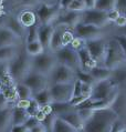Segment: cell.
<instances>
[{"label": "cell", "mask_w": 126, "mask_h": 132, "mask_svg": "<svg viewBox=\"0 0 126 132\" xmlns=\"http://www.w3.org/2000/svg\"><path fill=\"white\" fill-rule=\"evenodd\" d=\"M87 99H88V98H86L85 96H83V94H82V96H80V97L72 98L71 100H70L69 103L71 104V105H73V107H75V108H76V107H79L80 104H82L84 101H86Z\"/></svg>", "instance_id": "60d3db41"}, {"label": "cell", "mask_w": 126, "mask_h": 132, "mask_svg": "<svg viewBox=\"0 0 126 132\" xmlns=\"http://www.w3.org/2000/svg\"><path fill=\"white\" fill-rule=\"evenodd\" d=\"M22 83H24L25 86H28L32 91V94H34L41 92L42 90H46L49 88L50 82H49V77L41 75V73L31 70L30 72L25 76V78L21 81Z\"/></svg>", "instance_id": "52a82bcc"}, {"label": "cell", "mask_w": 126, "mask_h": 132, "mask_svg": "<svg viewBox=\"0 0 126 132\" xmlns=\"http://www.w3.org/2000/svg\"><path fill=\"white\" fill-rule=\"evenodd\" d=\"M1 1H2V0H0V5H1Z\"/></svg>", "instance_id": "6125c7cd"}, {"label": "cell", "mask_w": 126, "mask_h": 132, "mask_svg": "<svg viewBox=\"0 0 126 132\" xmlns=\"http://www.w3.org/2000/svg\"><path fill=\"white\" fill-rule=\"evenodd\" d=\"M29 102H30V100H18L17 103L14 104V105H17V107H19V108H21V109L27 110L28 105H29Z\"/></svg>", "instance_id": "816d5d0a"}, {"label": "cell", "mask_w": 126, "mask_h": 132, "mask_svg": "<svg viewBox=\"0 0 126 132\" xmlns=\"http://www.w3.org/2000/svg\"><path fill=\"white\" fill-rule=\"evenodd\" d=\"M73 32H74V37L81 38L85 40V41L86 40H92V39L103 38L102 28L91 26V24H84L81 22L73 29Z\"/></svg>", "instance_id": "4fadbf2b"}, {"label": "cell", "mask_w": 126, "mask_h": 132, "mask_svg": "<svg viewBox=\"0 0 126 132\" xmlns=\"http://www.w3.org/2000/svg\"><path fill=\"white\" fill-rule=\"evenodd\" d=\"M31 59L32 57L29 56L27 51L20 50L16 58L8 63L9 75L14 83L21 82L25 78V76L31 71Z\"/></svg>", "instance_id": "7a4b0ae2"}, {"label": "cell", "mask_w": 126, "mask_h": 132, "mask_svg": "<svg viewBox=\"0 0 126 132\" xmlns=\"http://www.w3.org/2000/svg\"><path fill=\"white\" fill-rule=\"evenodd\" d=\"M116 40H117V42L120 43V46H121V48L123 49V52L125 54V57H126V36L124 35H117L114 37Z\"/></svg>", "instance_id": "7bdbcfd3"}, {"label": "cell", "mask_w": 126, "mask_h": 132, "mask_svg": "<svg viewBox=\"0 0 126 132\" xmlns=\"http://www.w3.org/2000/svg\"><path fill=\"white\" fill-rule=\"evenodd\" d=\"M46 117H47V114H44V113L41 111V110H40V111L37 113V116H35V119L39 121V122H42V121L46 119Z\"/></svg>", "instance_id": "9f6ffc18"}, {"label": "cell", "mask_w": 126, "mask_h": 132, "mask_svg": "<svg viewBox=\"0 0 126 132\" xmlns=\"http://www.w3.org/2000/svg\"><path fill=\"white\" fill-rule=\"evenodd\" d=\"M88 73L95 79V81H103V80H107L112 78L113 70L107 69L103 65H96V67L92 68L88 70Z\"/></svg>", "instance_id": "7402d4cb"}, {"label": "cell", "mask_w": 126, "mask_h": 132, "mask_svg": "<svg viewBox=\"0 0 126 132\" xmlns=\"http://www.w3.org/2000/svg\"><path fill=\"white\" fill-rule=\"evenodd\" d=\"M123 30H124V34H123V35H124V36H126V27H125V28H123Z\"/></svg>", "instance_id": "91938a15"}, {"label": "cell", "mask_w": 126, "mask_h": 132, "mask_svg": "<svg viewBox=\"0 0 126 132\" xmlns=\"http://www.w3.org/2000/svg\"><path fill=\"white\" fill-rule=\"evenodd\" d=\"M54 28L53 24H40L38 28V40L46 51H50V42Z\"/></svg>", "instance_id": "9a60e30c"}, {"label": "cell", "mask_w": 126, "mask_h": 132, "mask_svg": "<svg viewBox=\"0 0 126 132\" xmlns=\"http://www.w3.org/2000/svg\"><path fill=\"white\" fill-rule=\"evenodd\" d=\"M59 118L64 120L66 123H69L70 126L75 128V129L79 130L80 132H83L84 122H83V120L81 119V117L79 114V112H77V110L76 111H73V112H69V113H66V114H64V116L59 117Z\"/></svg>", "instance_id": "44dd1931"}, {"label": "cell", "mask_w": 126, "mask_h": 132, "mask_svg": "<svg viewBox=\"0 0 126 132\" xmlns=\"http://www.w3.org/2000/svg\"><path fill=\"white\" fill-rule=\"evenodd\" d=\"M117 120L118 116L113 109L95 110L91 119L85 122L83 132H111Z\"/></svg>", "instance_id": "6da1fadb"}, {"label": "cell", "mask_w": 126, "mask_h": 132, "mask_svg": "<svg viewBox=\"0 0 126 132\" xmlns=\"http://www.w3.org/2000/svg\"><path fill=\"white\" fill-rule=\"evenodd\" d=\"M77 56H79V59H80V63H81V70L83 71H87L92 68L96 67L95 61L92 59L90 52L87 51L86 47H84V48L77 50Z\"/></svg>", "instance_id": "d6986e66"}, {"label": "cell", "mask_w": 126, "mask_h": 132, "mask_svg": "<svg viewBox=\"0 0 126 132\" xmlns=\"http://www.w3.org/2000/svg\"><path fill=\"white\" fill-rule=\"evenodd\" d=\"M33 99L40 104V107H43V105H48V104L52 103V99H51V96H50L49 88L46 90H42L41 92L34 94V96H33Z\"/></svg>", "instance_id": "f546056e"}, {"label": "cell", "mask_w": 126, "mask_h": 132, "mask_svg": "<svg viewBox=\"0 0 126 132\" xmlns=\"http://www.w3.org/2000/svg\"><path fill=\"white\" fill-rule=\"evenodd\" d=\"M40 110H41V107H40V104L37 102L34 99H31L30 102H29V105H28V108L25 111L28 112V114L30 116V117H35L37 116V113H38Z\"/></svg>", "instance_id": "d590c367"}, {"label": "cell", "mask_w": 126, "mask_h": 132, "mask_svg": "<svg viewBox=\"0 0 126 132\" xmlns=\"http://www.w3.org/2000/svg\"><path fill=\"white\" fill-rule=\"evenodd\" d=\"M5 26L8 29H10L19 39H22L23 37H25V35H27V29L21 24L19 19L16 17H9L8 19H7Z\"/></svg>", "instance_id": "ffe728a7"}, {"label": "cell", "mask_w": 126, "mask_h": 132, "mask_svg": "<svg viewBox=\"0 0 126 132\" xmlns=\"http://www.w3.org/2000/svg\"><path fill=\"white\" fill-rule=\"evenodd\" d=\"M106 46H107V41L104 38L92 39L85 41V47L90 52L92 59L95 61V63L97 65H103V63H104Z\"/></svg>", "instance_id": "ba28073f"}, {"label": "cell", "mask_w": 126, "mask_h": 132, "mask_svg": "<svg viewBox=\"0 0 126 132\" xmlns=\"http://www.w3.org/2000/svg\"><path fill=\"white\" fill-rule=\"evenodd\" d=\"M12 108L13 105H9L0 110V131L1 132H9L12 127Z\"/></svg>", "instance_id": "ac0fdd59"}, {"label": "cell", "mask_w": 126, "mask_h": 132, "mask_svg": "<svg viewBox=\"0 0 126 132\" xmlns=\"http://www.w3.org/2000/svg\"><path fill=\"white\" fill-rule=\"evenodd\" d=\"M9 132H29V129L24 124H22V126H12Z\"/></svg>", "instance_id": "c3c4849f"}, {"label": "cell", "mask_w": 126, "mask_h": 132, "mask_svg": "<svg viewBox=\"0 0 126 132\" xmlns=\"http://www.w3.org/2000/svg\"><path fill=\"white\" fill-rule=\"evenodd\" d=\"M54 56L58 60V63L66 65L70 69H72L73 71L76 72L79 69H81V63L79 56H77V51L71 48L70 46L63 47L62 49H60L58 52L54 53Z\"/></svg>", "instance_id": "5b68a950"}, {"label": "cell", "mask_w": 126, "mask_h": 132, "mask_svg": "<svg viewBox=\"0 0 126 132\" xmlns=\"http://www.w3.org/2000/svg\"><path fill=\"white\" fill-rule=\"evenodd\" d=\"M41 111L44 113V114H51L52 112V108H51V104H48V105H43V107H41Z\"/></svg>", "instance_id": "db71d44e"}, {"label": "cell", "mask_w": 126, "mask_h": 132, "mask_svg": "<svg viewBox=\"0 0 126 132\" xmlns=\"http://www.w3.org/2000/svg\"><path fill=\"white\" fill-rule=\"evenodd\" d=\"M18 19L21 22V24L23 26L25 29L32 27V26L37 24V19H38V17H37L35 12H33L32 10H24V11H22L20 13V16L18 17Z\"/></svg>", "instance_id": "d4e9b609"}, {"label": "cell", "mask_w": 126, "mask_h": 132, "mask_svg": "<svg viewBox=\"0 0 126 132\" xmlns=\"http://www.w3.org/2000/svg\"><path fill=\"white\" fill-rule=\"evenodd\" d=\"M0 132H1V131H0Z\"/></svg>", "instance_id": "be15d7a7"}, {"label": "cell", "mask_w": 126, "mask_h": 132, "mask_svg": "<svg viewBox=\"0 0 126 132\" xmlns=\"http://www.w3.org/2000/svg\"><path fill=\"white\" fill-rule=\"evenodd\" d=\"M30 118L28 112L24 109H21L17 105H13L12 108V126H22L27 122V120Z\"/></svg>", "instance_id": "cb8c5ba5"}, {"label": "cell", "mask_w": 126, "mask_h": 132, "mask_svg": "<svg viewBox=\"0 0 126 132\" xmlns=\"http://www.w3.org/2000/svg\"><path fill=\"white\" fill-rule=\"evenodd\" d=\"M121 90H123V91H124V92L126 93V84H125V86H124L123 88H122V89H121Z\"/></svg>", "instance_id": "680465c9"}, {"label": "cell", "mask_w": 126, "mask_h": 132, "mask_svg": "<svg viewBox=\"0 0 126 132\" xmlns=\"http://www.w3.org/2000/svg\"><path fill=\"white\" fill-rule=\"evenodd\" d=\"M38 28L39 26L34 24L27 29V35H25V42L27 43L38 41Z\"/></svg>", "instance_id": "836d02e7"}, {"label": "cell", "mask_w": 126, "mask_h": 132, "mask_svg": "<svg viewBox=\"0 0 126 132\" xmlns=\"http://www.w3.org/2000/svg\"><path fill=\"white\" fill-rule=\"evenodd\" d=\"M126 126H125V123L123 122V121H121L120 119H118L115 123L113 124V127H112V130H111V132H121L122 130L124 129Z\"/></svg>", "instance_id": "ee69618b"}, {"label": "cell", "mask_w": 126, "mask_h": 132, "mask_svg": "<svg viewBox=\"0 0 126 132\" xmlns=\"http://www.w3.org/2000/svg\"><path fill=\"white\" fill-rule=\"evenodd\" d=\"M9 105H12V104H10L8 102V100L6 99V97L2 94V92H0V110L9 107Z\"/></svg>", "instance_id": "681fc988"}, {"label": "cell", "mask_w": 126, "mask_h": 132, "mask_svg": "<svg viewBox=\"0 0 126 132\" xmlns=\"http://www.w3.org/2000/svg\"><path fill=\"white\" fill-rule=\"evenodd\" d=\"M73 86L74 82L49 86V91L52 102H59V103L70 102V100L73 98Z\"/></svg>", "instance_id": "9c48e42d"}, {"label": "cell", "mask_w": 126, "mask_h": 132, "mask_svg": "<svg viewBox=\"0 0 126 132\" xmlns=\"http://www.w3.org/2000/svg\"><path fill=\"white\" fill-rule=\"evenodd\" d=\"M22 2L27 6H33V5H37L39 2V0H22Z\"/></svg>", "instance_id": "6f0895ef"}, {"label": "cell", "mask_w": 126, "mask_h": 132, "mask_svg": "<svg viewBox=\"0 0 126 132\" xmlns=\"http://www.w3.org/2000/svg\"><path fill=\"white\" fill-rule=\"evenodd\" d=\"M126 64V57L121 48L120 43L117 42L115 38H111L107 40L106 53L104 58L103 67L111 70H116L118 68H123Z\"/></svg>", "instance_id": "3957f363"}, {"label": "cell", "mask_w": 126, "mask_h": 132, "mask_svg": "<svg viewBox=\"0 0 126 132\" xmlns=\"http://www.w3.org/2000/svg\"><path fill=\"white\" fill-rule=\"evenodd\" d=\"M117 84L114 82V80L107 79V80H103V81H97L94 86H93V92L91 96V100L93 101H98V100H103L112 94L114 91L118 89Z\"/></svg>", "instance_id": "7c38bea8"}, {"label": "cell", "mask_w": 126, "mask_h": 132, "mask_svg": "<svg viewBox=\"0 0 126 132\" xmlns=\"http://www.w3.org/2000/svg\"><path fill=\"white\" fill-rule=\"evenodd\" d=\"M114 23L121 28H125L126 27V14H120V17L117 18Z\"/></svg>", "instance_id": "7dc6e473"}, {"label": "cell", "mask_w": 126, "mask_h": 132, "mask_svg": "<svg viewBox=\"0 0 126 132\" xmlns=\"http://www.w3.org/2000/svg\"><path fill=\"white\" fill-rule=\"evenodd\" d=\"M57 64H58V60L55 58L54 53L50 52V51H44L43 53L39 54V56L32 57L31 70L49 77Z\"/></svg>", "instance_id": "277c9868"}, {"label": "cell", "mask_w": 126, "mask_h": 132, "mask_svg": "<svg viewBox=\"0 0 126 132\" xmlns=\"http://www.w3.org/2000/svg\"><path fill=\"white\" fill-rule=\"evenodd\" d=\"M51 132H80V131L76 130L75 128H73L72 126H70L69 123H66L64 120L57 118Z\"/></svg>", "instance_id": "f1b7e54d"}, {"label": "cell", "mask_w": 126, "mask_h": 132, "mask_svg": "<svg viewBox=\"0 0 126 132\" xmlns=\"http://www.w3.org/2000/svg\"><path fill=\"white\" fill-rule=\"evenodd\" d=\"M61 13V8L59 6H49L47 3H40L35 14L41 24H53L58 20Z\"/></svg>", "instance_id": "30bf717a"}, {"label": "cell", "mask_w": 126, "mask_h": 132, "mask_svg": "<svg viewBox=\"0 0 126 132\" xmlns=\"http://www.w3.org/2000/svg\"><path fill=\"white\" fill-rule=\"evenodd\" d=\"M84 1H85V5H86L87 9H94L96 0H84Z\"/></svg>", "instance_id": "11a10c76"}, {"label": "cell", "mask_w": 126, "mask_h": 132, "mask_svg": "<svg viewBox=\"0 0 126 132\" xmlns=\"http://www.w3.org/2000/svg\"><path fill=\"white\" fill-rule=\"evenodd\" d=\"M39 123H41V122H39V121L35 119V117H30V118H29V119L27 120V122L24 123V126L27 127L29 130H30V129H32L33 127L38 126Z\"/></svg>", "instance_id": "f6af8a7d"}, {"label": "cell", "mask_w": 126, "mask_h": 132, "mask_svg": "<svg viewBox=\"0 0 126 132\" xmlns=\"http://www.w3.org/2000/svg\"><path fill=\"white\" fill-rule=\"evenodd\" d=\"M29 132H48V130H47V128L44 127L42 123H39L38 126L33 127L32 129L29 130Z\"/></svg>", "instance_id": "f907efd6"}, {"label": "cell", "mask_w": 126, "mask_h": 132, "mask_svg": "<svg viewBox=\"0 0 126 132\" xmlns=\"http://www.w3.org/2000/svg\"><path fill=\"white\" fill-rule=\"evenodd\" d=\"M115 7H116V0H96L94 8L104 12H109L111 10L115 9Z\"/></svg>", "instance_id": "1f68e13d"}, {"label": "cell", "mask_w": 126, "mask_h": 132, "mask_svg": "<svg viewBox=\"0 0 126 132\" xmlns=\"http://www.w3.org/2000/svg\"><path fill=\"white\" fill-rule=\"evenodd\" d=\"M25 51H27V53L30 57H35V56H39V54L43 53L46 50H44L42 45L38 40V41H34L31 43H27L25 45Z\"/></svg>", "instance_id": "4dcf8cb0"}, {"label": "cell", "mask_w": 126, "mask_h": 132, "mask_svg": "<svg viewBox=\"0 0 126 132\" xmlns=\"http://www.w3.org/2000/svg\"><path fill=\"white\" fill-rule=\"evenodd\" d=\"M70 47H71V48H73L74 50L77 51V50H80V49H82V48H84V47H85V40L75 37V38L73 39L72 43L70 45Z\"/></svg>", "instance_id": "74e56055"}, {"label": "cell", "mask_w": 126, "mask_h": 132, "mask_svg": "<svg viewBox=\"0 0 126 132\" xmlns=\"http://www.w3.org/2000/svg\"><path fill=\"white\" fill-rule=\"evenodd\" d=\"M75 73H76V79H79L82 83H86V84H90V86H94L96 83L95 79L87 71H83L81 69H79Z\"/></svg>", "instance_id": "d6a6232c"}, {"label": "cell", "mask_w": 126, "mask_h": 132, "mask_svg": "<svg viewBox=\"0 0 126 132\" xmlns=\"http://www.w3.org/2000/svg\"><path fill=\"white\" fill-rule=\"evenodd\" d=\"M20 40L21 39L18 38L6 26L0 27V48L9 46H19Z\"/></svg>", "instance_id": "2e32d148"}, {"label": "cell", "mask_w": 126, "mask_h": 132, "mask_svg": "<svg viewBox=\"0 0 126 132\" xmlns=\"http://www.w3.org/2000/svg\"><path fill=\"white\" fill-rule=\"evenodd\" d=\"M76 80V73L66 65L58 63L54 67L52 72L49 76V82L51 84H61V83H72Z\"/></svg>", "instance_id": "8992f818"}, {"label": "cell", "mask_w": 126, "mask_h": 132, "mask_svg": "<svg viewBox=\"0 0 126 132\" xmlns=\"http://www.w3.org/2000/svg\"><path fill=\"white\" fill-rule=\"evenodd\" d=\"M107 13L97 9H86L85 11L81 12V23L91 24L98 28H103L109 23Z\"/></svg>", "instance_id": "8fae6325"}, {"label": "cell", "mask_w": 126, "mask_h": 132, "mask_svg": "<svg viewBox=\"0 0 126 132\" xmlns=\"http://www.w3.org/2000/svg\"><path fill=\"white\" fill-rule=\"evenodd\" d=\"M107 13V19H109V21L111 22V21H113V22H115L116 21V19L118 17H120V12L117 11L116 9H114V10H111V11H109V12H106Z\"/></svg>", "instance_id": "bcb514c9"}, {"label": "cell", "mask_w": 126, "mask_h": 132, "mask_svg": "<svg viewBox=\"0 0 126 132\" xmlns=\"http://www.w3.org/2000/svg\"><path fill=\"white\" fill-rule=\"evenodd\" d=\"M86 8V5H85L84 0H74V1L69 6V8L66 10H70V11H75V12H83L85 11Z\"/></svg>", "instance_id": "e575fe53"}, {"label": "cell", "mask_w": 126, "mask_h": 132, "mask_svg": "<svg viewBox=\"0 0 126 132\" xmlns=\"http://www.w3.org/2000/svg\"><path fill=\"white\" fill-rule=\"evenodd\" d=\"M57 22H58V26H63L65 28L74 29L81 22V12L65 10L64 12L60 13Z\"/></svg>", "instance_id": "5bb4252c"}, {"label": "cell", "mask_w": 126, "mask_h": 132, "mask_svg": "<svg viewBox=\"0 0 126 132\" xmlns=\"http://www.w3.org/2000/svg\"><path fill=\"white\" fill-rule=\"evenodd\" d=\"M74 1V0H61L60 1V8L63 10H66L69 8V6Z\"/></svg>", "instance_id": "f5cc1de1"}, {"label": "cell", "mask_w": 126, "mask_h": 132, "mask_svg": "<svg viewBox=\"0 0 126 132\" xmlns=\"http://www.w3.org/2000/svg\"><path fill=\"white\" fill-rule=\"evenodd\" d=\"M14 87H16V91H17L19 100H31L33 98L31 89L28 86H25L24 83L18 82V83H16Z\"/></svg>", "instance_id": "83f0119b"}, {"label": "cell", "mask_w": 126, "mask_h": 132, "mask_svg": "<svg viewBox=\"0 0 126 132\" xmlns=\"http://www.w3.org/2000/svg\"><path fill=\"white\" fill-rule=\"evenodd\" d=\"M115 9L121 14H126V0H116Z\"/></svg>", "instance_id": "b9f144b4"}, {"label": "cell", "mask_w": 126, "mask_h": 132, "mask_svg": "<svg viewBox=\"0 0 126 132\" xmlns=\"http://www.w3.org/2000/svg\"><path fill=\"white\" fill-rule=\"evenodd\" d=\"M75 38L74 35L72 34L70 30H65L64 34H63V46L66 47V46H70L73 41V39Z\"/></svg>", "instance_id": "f35d334b"}, {"label": "cell", "mask_w": 126, "mask_h": 132, "mask_svg": "<svg viewBox=\"0 0 126 132\" xmlns=\"http://www.w3.org/2000/svg\"><path fill=\"white\" fill-rule=\"evenodd\" d=\"M51 108H52V112L58 117V118L61 116L66 114V113H69V112L76 111V108L71 105L69 102H63V103L52 102V103H51Z\"/></svg>", "instance_id": "484cf974"}, {"label": "cell", "mask_w": 126, "mask_h": 132, "mask_svg": "<svg viewBox=\"0 0 126 132\" xmlns=\"http://www.w3.org/2000/svg\"><path fill=\"white\" fill-rule=\"evenodd\" d=\"M18 46H9L0 48V63H9V62L14 59L19 52Z\"/></svg>", "instance_id": "603a6c76"}, {"label": "cell", "mask_w": 126, "mask_h": 132, "mask_svg": "<svg viewBox=\"0 0 126 132\" xmlns=\"http://www.w3.org/2000/svg\"><path fill=\"white\" fill-rule=\"evenodd\" d=\"M64 28H63V26H58V27L54 28L52 38H51V42H50V52L55 53L64 47L63 46V34L66 30Z\"/></svg>", "instance_id": "e0dca14e"}, {"label": "cell", "mask_w": 126, "mask_h": 132, "mask_svg": "<svg viewBox=\"0 0 126 132\" xmlns=\"http://www.w3.org/2000/svg\"><path fill=\"white\" fill-rule=\"evenodd\" d=\"M80 96H82V82L79 79H76L74 81V86H73V98Z\"/></svg>", "instance_id": "ab89813d"}, {"label": "cell", "mask_w": 126, "mask_h": 132, "mask_svg": "<svg viewBox=\"0 0 126 132\" xmlns=\"http://www.w3.org/2000/svg\"><path fill=\"white\" fill-rule=\"evenodd\" d=\"M79 114L81 117V119L83 120V122L85 124V122H87L88 120L91 119V117L93 116V110H90V109H81V110H77Z\"/></svg>", "instance_id": "8d00e7d4"}, {"label": "cell", "mask_w": 126, "mask_h": 132, "mask_svg": "<svg viewBox=\"0 0 126 132\" xmlns=\"http://www.w3.org/2000/svg\"><path fill=\"white\" fill-rule=\"evenodd\" d=\"M14 86H16V84H14ZM14 86H0V92H2V94L6 97L8 102L12 105L16 104L17 101L19 100L17 91H16V87Z\"/></svg>", "instance_id": "4316f807"}, {"label": "cell", "mask_w": 126, "mask_h": 132, "mask_svg": "<svg viewBox=\"0 0 126 132\" xmlns=\"http://www.w3.org/2000/svg\"><path fill=\"white\" fill-rule=\"evenodd\" d=\"M121 132H126V127H125V128H124V129H123V130H122Z\"/></svg>", "instance_id": "94428289"}]
</instances>
